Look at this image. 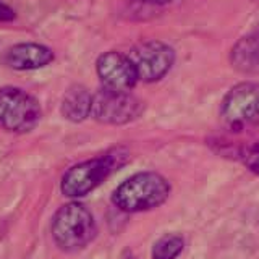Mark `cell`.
<instances>
[{
	"label": "cell",
	"instance_id": "cell-1",
	"mask_svg": "<svg viewBox=\"0 0 259 259\" xmlns=\"http://www.w3.org/2000/svg\"><path fill=\"white\" fill-rule=\"evenodd\" d=\"M126 159V149L115 148L102 154V156L79 162L63 174L60 190L67 198H83L94 191L99 185H102L115 170L125 164Z\"/></svg>",
	"mask_w": 259,
	"mask_h": 259
},
{
	"label": "cell",
	"instance_id": "cell-2",
	"mask_svg": "<svg viewBox=\"0 0 259 259\" xmlns=\"http://www.w3.org/2000/svg\"><path fill=\"white\" fill-rule=\"evenodd\" d=\"M170 194V185L157 172H138L121 182L112 193V202L123 212H144L164 204Z\"/></svg>",
	"mask_w": 259,
	"mask_h": 259
},
{
	"label": "cell",
	"instance_id": "cell-3",
	"mask_svg": "<svg viewBox=\"0 0 259 259\" xmlns=\"http://www.w3.org/2000/svg\"><path fill=\"white\" fill-rule=\"evenodd\" d=\"M51 233L62 251L76 253L96 238L97 227L91 210L81 202L71 201L54 214Z\"/></svg>",
	"mask_w": 259,
	"mask_h": 259
},
{
	"label": "cell",
	"instance_id": "cell-4",
	"mask_svg": "<svg viewBox=\"0 0 259 259\" xmlns=\"http://www.w3.org/2000/svg\"><path fill=\"white\" fill-rule=\"evenodd\" d=\"M224 125L235 133L259 126V83L243 81L225 94L221 105Z\"/></svg>",
	"mask_w": 259,
	"mask_h": 259
},
{
	"label": "cell",
	"instance_id": "cell-5",
	"mask_svg": "<svg viewBox=\"0 0 259 259\" xmlns=\"http://www.w3.org/2000/svg\"><path fill=\"white\" fill-rule=\"evenodd\" d=\"M40 105L26 91L15 86L0 88V128L10 133H28L40 120Z\"/></svg>",
	"mask_w": 259,
	"mask_h": 259
},
{
	"label": "cell",
	"instance_id": "cell-6",
	"mask_svg": "<svg viewBox=\"0 0 259 259\" xmlns=\"http://www.w3.org/2000/svg\"><path fill=\"white\" fill-rule=\"evenodd\" d=\"M144 104L132 93L110 91L102 88L93 96L91 115L105 125H125L141 117Z\"/></svg>",
	"mask_w": 259,
	"mask_h": 259
},
{
	"label": "cell",
	"instance_id": "cell-7",
	"mask_svg": "<svg viewBox=\"0 0 259 259\" xmlns=\"http://www.w3.org/2000/svg\"><path fill=\"white\" fill-rule=\"evenodd\" d=\"M130 59L135 63L140 81L156 83L162 79L172 68L175 52L168 44L162 40H143L132 49Z\"/></svg>",
	"mask_w": 259,
	"mask_h": 259
},
{
	"label": "cell",
	"instance_id": "cell-8",
	"mask_svg": "<svg viewBox=\"0 0 259 259\" xmlns=\"http://www.w3.org/2000/svg\"><path fill=\"white\" fill-rule=\"evenodd\" d=\"M96 71L102 88L110 89V91L132 93V89L140 81L136 67L130 55H123L115 51L105 52L97 59Z\"/></svg>",
	"mask_w": 259,
	"mask_h": 259
},
{
	"label": "cell",
	"instance_id": "cell-9",
	"mask_svg": "<svg viewBox=\"0 0 259 259\" xmlns=\"http://www.w3.org/2000/svg\"><path fill=\"white\" fill-rule=\"evenodd\" d=\"M54 62V52L47 46L36 42H21L10 47L4 55V63L8 68L28 71L39 70Z\"/></svg>",
	"mask_w": 259,
	"mask_h": 259
},
{
	"label": "cell",
	"instance_id": "cell-10",
	"mask_svg": "<svg viewBox=\"0 0 259 259\" xmlns=\"http://www.w3.org/2000/svg\"><path fill=\"white\" fill-rule=\"evenodd\" d=\"M232 67L245 75H259V26L241 39L230 51Z\"/></svg>",
	"mask_w": 259,
	"mask_h": 259
},
{
	"label": "cell",
	"instance_id": "cell-11",
	"mask_svg": "<svg viewBox=\"0 0 259 259\" xmlns=\"http://www.w3.org/2000/svg\"><path fill=\"white\" fill-rule=\"evenodd\" d=\"M60 110L65 118L70 121H75V123L86 120L91 115V110H93L91 93L81 84H75L68 88V91L65 93L62 99Z\"/></svg>",
	"mask_w": 259,
	"mask_h": 259
},
{
	"label": "cell",
	"instance_id": "cell-12",
	"mask_svg": "<svg viewBox=\"0 0 259 259\" xmlns=\"http://www.w3.org/2000/svg\"><path fill=\"white\" fill-rule=\"evenodd\" d=\"M185 248V240L178 233H167L152 246V259H177Z\"/></svg>",
	"mask_w": 259,
	"mask_h": 259
},
{
	"label": "cell",
	"instance_id": "cell-13",
	"mask_svg": "<svg viewBox=\"0 0 259 259\" xmlns=\"http://www.w3.org/2000/svg\"><path fill=\"white\" fill-rule=\"evenodd\" d=\"M238 156L248 170L259 175V141L241 146V149L238 151Z\"/></svg>",
	"mask_w": 259,
	"mask_h": 259
},
{
	"label": "cell",
	"instance_id": "cell-14",
	"mask_svg": "<svg viewBox=\"0 0 259 259\" xmlns=\"http://www.w3.org/2000/svg\"><path fill=\"white\" fill-rule=\"evenodd\" d=\"M12 20H15V12H13V8H10L8 5H5L4 2H0V23L12 21Z\"/></svg>",
	"mask_w": 259,
	"mask_h": 259
},
{
	"label": "cell",
	"instance_id": "cell-15",
	"mask_svg": "<svg viewBox=\"0 0 259 259\" xmlns=\"http://www.w3.org/2000/svg\"><path fill=\"white\" fill-rule=\"evenodd\" d=\"M140 2H146V4H152V5H165L174 2V0H140Z\"/></svg>",
	"mask_w": 259,
	"mask_h": 259
}]
</instances>
